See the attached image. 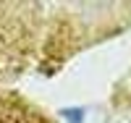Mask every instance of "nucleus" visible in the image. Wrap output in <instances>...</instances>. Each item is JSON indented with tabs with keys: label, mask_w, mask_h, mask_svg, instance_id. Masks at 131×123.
<instances>
[{
	"label": "nucleus",
	"mask_w": 131,
	"mask_h": 123,
	"mask_svg": "<svg viewBox=\"0 0 131 123\" xmlns=\"http://www.w3.org/2000/svg\"><path fill=\"white\" fill-rule=\"evenodd\" d=\"M63 118H68V123H81L84 118V110H60Z\"/></svg>",
	"instance_id": "f257e3e1"
}]
</instances>
